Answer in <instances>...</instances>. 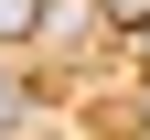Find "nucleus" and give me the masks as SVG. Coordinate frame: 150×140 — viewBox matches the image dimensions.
<instances>
[{
  "mask_svg": "<svg viewBox=\"0 0 150 140\" xmlns=\"http://www.w3.org/2000/svg\"><path fill=\"white\" fill-rule=\"evenodd\" d=\"M107 22L118 32H150V0H107Z\"/></svg>",
  "mask_w": 150,
  "mask_h": 140,
  "instance_id": "nucleus-2",
  "label": "nucleus"
},
{
  "mask_svg": "<svg viewBox=\"0 0 150 140\" xmlns=\"http://www.w3.org/2000/svg\"><path fill=\"white\" fill-rule=\"evenodd\" d=\"M11 108H22V86H11V65H0V129H11Z\"/></svg>",
  "mask_w": 150,
  "mask_h": 140,
  "instance_id": "nucleus-3",
  "label": "nucleus"
},
{
  "mask_svg": "<svg viewBox=\"0 0 150 140\" xmlns=\"http://www.w3.org/2000/svg\"><path fill=\"white\" fill-rule=\"evenodd\" d=\"M32 22H43V0H0V43H22Z\"/></svg>",
  "mask_w": 150,
  "mask_h": 140,
  "instance_id": "nucleus-1",
  "label": "nucleus"
},
{
  "mask_svg": "<svg viewBox=\"0 0 150 140\" xmlns=\"http://www.w3.org/2000/svg\"><path fill=\"white\" fill-rule=\"evenodd\" d=\"M139 54H150V43H139Z\"/></svg>",
  "mask_w": 150,
  "mask_h": 140,
  "instance_id": "nucleus-4",
  "label": "nucleus"
}]
</instances>
